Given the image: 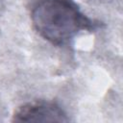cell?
I'll return each mask as SVG.
<instances>
[{"label": "cell", "mask_w": 123, "mask_h": 123, "mask_svg": "<svg viewBox=\"0 0 123 123\" xmlns=\"http://www.w3.org/2000/svg\"><path fill=\"white\" fill-rule=\"evenodd\" d=\"M13 122H67L69 118L57 103L37 100L18 107L12 114Z\"/></svg>", "instance_id": "cell-2"}, {"label": "cell", "mask_w": 123, "mask_h": 123, "mask_svg": "<svg viewBox=\"0 0 123 123\" xmlns=\"http://www.w3.org/2000/svg\"><path fill=\"white\" fill-rule=\"evenodd\" d=\"M28 9L34 29L55 46L69 45L79 34L101 27V22L85 14L74 0H29Z\"/></svg>", "instance_id": "cell-1"}]
</instances>
